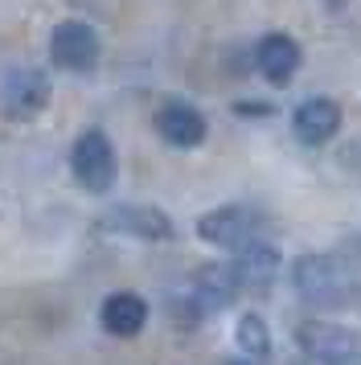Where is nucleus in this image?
Wrapping results in <instances>:
<instances>
[{
	"instance_id": "obj_1",
	"label": "nucleus",
	"mask_w": 361,
	"mask_h": 365,
	"mask_svg": "<svg viewBox=\"0 0 361 365\" xmlns=\"http://www.w3.org/2000/svg\"><path fill=\"white\" fill-rule=\"evenodd\" d=\"M292 283L300 299L312 308H345L353 299V279L341 267V259H328V255H304L295 259Z\"/></svg>"
},
{
	"instance_id": "obj_2",
	"label": "nucleus",
	"mask_w": 361,
	"mask_h": 365,
	"mask_svg": "<svg viewBox=\"0 0 361 365\" xmlns=\"http://www.w3.org/2000/svg\"><path fill=\"white\" fill-rule=\"evenodd\" d=\"M70 168H74V181L86 189V193H111L115 177H119V160H115V148L107 132H82L74 140V152H70Z\"/></svg>"
},
{
	"instance_id": "obj_3",
	"label": "nucleus",
	"mask_w": 361,
	"mask_h": 365,
	"mask_svg": "<svg viewBox=\"0 0 361 365\" xmlns=\"http://www.w3.org/2000/svg\"><path fill=\"white\" fill-rule=\"evenodd\" d=\"M295 341L316 365H361V336L341 324H300Z\"/></svg>"
},
{
	"instance_id": "obj_4",
	"label": "nucleus",
	"mask_w": 361,
	"mask_h": 365,
	"mask_svg": "<svg viewBox=\"0 0 361 365\" xmlns=\"http://www.w3.org/2000/svg\"><path fill=\"white\" fill-rule=\"evenodd\" d=\"M197 234L210 242V247H230L238 250L246 242H255L259 234V214L250 205H222V210H210V214L197 217Z\"/></svg>"
},
{
	"instance_id": "obj_5",
	"label": "nucleus",
	"mask_w": 361,
	"mask_h": 365,
	"mask_svg": "<svg viewBox=\"0 0 361 365\" xmlns=\"http://www.w3.org/2000/svg\"><path fill=\"white\" fill-rule=\"evenodd\" d=\"M49 58L58 70H91L98 62V34L86 21H62L54 34H49Z\"/></svg>"
},
{
	"instance_id": "obj_6",
	"label": "nucleus",
	"mask_w": 361,
	"mask_h": 365,
	"mask_svg": "<svg viewBox=\"0 0 361 365\" xmlns=\"http://www.w3.org/2000/svg\"><path fill=\"white\" fill-rule=\"evenodd\" d=\"M103 230L131 234L144 242H164V238H173V217L156 205H115L103 214Z\"/></svg>"
},
{
	"instance_id": "obj_7",
	"label": "nucleus",
	"mask_w": 361,
	"mask_h": 365,
	"mask_svg": "<svg viewBox=\"0 0 361 365\" xmlns=\"http://www.w3.org/2000/svg\"><path fill=\"white\" fill-rule=\"evenodd\" d=\"M230 271H234V279H238L243 292H267L279 275V250L255 238V242H246V247L234 250Z\"/></svg>"
},
{
	"instance_id": "obj_8",
	"label": "nucleus",
	"mask_w": 361,
	"mask_h": 365,
	"mask_svg": "<svg viewBox=\"0 0 361 365\" xmlns=\"http://www.w3.org/2000/svg\"><path fill=\"white\" fill-rule=\"evenodd\" d=\"M300 62H304V53H300V46H295L288 34H267L259 46H255V66H259V74L271 86L292 83V74L300 70Z\"/></svg>"
},
{
	"instance_id": "obj_9",
	"label": "nucleus",
	"mask_w": 361,
	"mask_h": 365,
	"mask_svg": "<svg viewBox=\"0 0 361 365\" xmlns=\"http://www.w3.org/2000/svg\"><path fill=\"white\" fill-rule=\"evenodd\" d=\"M156 132H161V140H168L173 148H197L210 128H205V115H201L197 107L173 99L156 111Z\"/></svg>"
},
{
	"instance_id": "obj_10",
	"label": "nucleus",
	"mask_w": 361,
	"mask_h": 365,
	"mask_svg": "<svg viewBox=\"0 0 361 365\" xmlns=\"http://www.w3.org/2000/svg\"><path fill=\"white\" fill-rule=\"evenodd\" d=\"M292 128H295V140H300V144L320 148V144H328V140L337 135V128H341V107H337L332 99L300 103L295 115H292Z\"/></svg>"
},
{
	"instance_id": "obj_11",
	"label": "nucleus",
	"mask_w": 361,
	"mask_h": 365,
	"mask_svg": "<svg viewBox=\"0 0 361 365\" xmlns=\"http://www.w3.org/2000/svg\"><path fill=\"white\" fill-rule=\"evenodd\" d=\"M98 320H103V329L111 336H136L148 324V304L136 292H115V296H107Z\"/></svg>"
},
{
	"instance_id": "obj_12",
	"label": "nucleus",
	"mask_w": 361,
	"mask_h": 365,
	"mask_svg": "<svg viewBox=\"0 0 361 365\" xmlns=\"http://www.w3.org/2000/svg\"><path fill=\"white\" fill-rule=\"evenodd\" d=\"M49 99V83L41 70H13L4 83V107L13 115H33L37 107H46Z\"/></svg>"
},
{
	"instance_id": "obj_13",
	"label": "nucleus",
	"mask_w": 361,
	"mask_h": 365,
	"mask_svg": "<svg viewBox=\"0 0 361 365\" xmlns=\"http://www.w3.org/2000/svg\"><path fill=\"white\" fill-rule=\"evenodd\" d=\"M238 349H243L250 361H263V357H271V332L263 324V316L246 312L238 320Z\"/></svg>"
},
{
	"instance_id": "obj_14",
	"label": "nucleus",
	"mask_w": 361,
	"mask_h": 365,
	"mask_svg": "<svg viewBox=\"0 0 361 365\" xmlns=\"http://www.w3.org/2000/svg\"><path fill=\"white\" fill-rule=\"evenodd\" d=\"M345 0H325V9H341Z\"/></svg>"
},
{
	"instance_id": "obj_15",
	"label": "nucleus",
	"mask_w": 361,
	"mask_h": 365,
	"mask_svg": "<svg viewBox=\"0 0 361 365\" xmlns=\"http://www.w3.org/2000/svg\"><path fill=\"white\" fill-rule=\"evenodd\" d=\"M230 365H259V361H250V357H246V361H230Z\"/></svg>"
}]
</instances>
